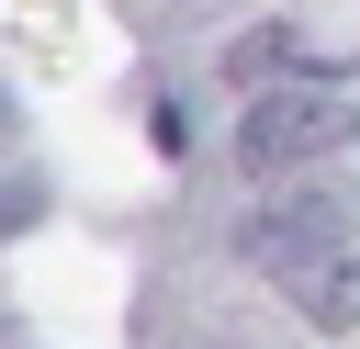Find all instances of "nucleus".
I'll list each match as a JSON object with an SVG mask.
<instances>
[{
  "instance_id": "2",
  "label": "nucleus",
  "mask_w": 360,
  "mask_h": 349,
  "mask_svg": "<svg viewBox=\"0 0 360 349\" xmlns=\"http://www.w3.org/2000/svg\"><path fill=\"white\" fill-rule=\"evenodd\" d=\"M349 135H360V113H349L338 90L292 79V90H259V101L236 113V169H248V180H292V169L338 158Z\"/></svg>"
},
{
  "instance_id": "3",
  "label": "nucleus",
  "mask_w": 360,
  "mask_h": 349,
  "mask_svg": "<svg viewBox=\"0 0 360 349\" xmlns=\"http://www.w3.org/2000/svg\"><path fill=\"white\" fill-rule=\"evenodd\" d=\"M281 293H292V315H304L315 338H349V326H360V248L326 259V270H304V281H281Z\"/></svg>"
},
{
  "instance_id": "4",
  "label": "nucleus",
  "mask_w": 360,
  "mask_h": 349,
  "mask_svg": "<svg viewBox=\"0 0 360 349\" xmlns=\"http://www.w3.org/2000/svg\"><path fill=\"white\" fill-rule=\"evenodd\" d=\"M34 214H45V180H34V169H11V180H0V236H22Z\"/></svg>"
},
{
  "instance_id": "5",
  "label": "nucleus",
  "mask_w": 360,
  "mask_h": 349,
  "mask_svg": "<svg viewBox=\"0 0 360 349\" xmlns=\"http://www.w3.org/2000/svg\"><path fill=\"white\" fill-rule=\"evenodd\" d=\"M0 124H11V90H0Z\"/></svg>"
},
{
  "instance_id": "1",
  "label": "nucleus",
  "mask_w": 360,
  "mask_h": 349,
  "mask_svg": "<svg viewBox=\"0 0 360 349\" xmlns=\"http://www.w3.org/2000/svg\"><path fill=\"white\" fill-rule=\"evenodd\" d=\"M349 248H360V203H349L338 180H281V191L236 225V259L270 270V281H304V270H326V259H349Z\"/></svg>"
}]
</instances>
